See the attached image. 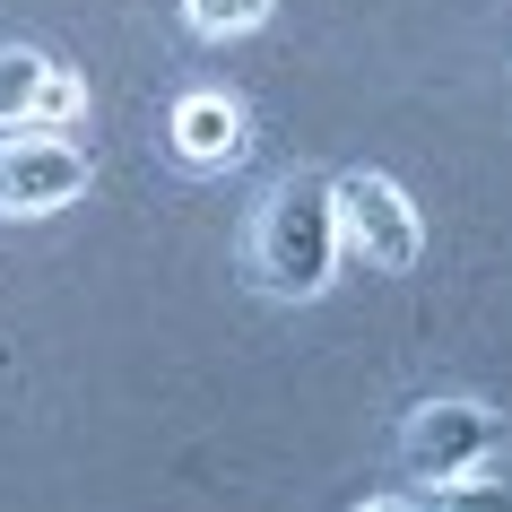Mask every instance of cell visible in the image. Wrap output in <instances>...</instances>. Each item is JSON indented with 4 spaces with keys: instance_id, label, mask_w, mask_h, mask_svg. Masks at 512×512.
Instances as JSON below:
<instances>
[{
    "instance_id": "6da1fadb",
    "label": "cell",
    "mask_w": 512,
    "mask_h": 512,
    "mask_svg": "<svg viewBox=\"0 0 512 512\" xmlns=\"http://www.w3.org/2000/svg\"><path fill=\"white\" fill-rule=\"evenodd\" d=\"M330 174H287V183L261 200L252 217V278L270 287V296H313L330 278Z\"/></svg>"
},
{
    "instance_id": "7a4b0ae2",
    "label": "cell",
    "mask_w": 512,
    "mask_h": 512,
    "mask_svg": "<svg viewBox=\"0 0 512 512\" xmlns=\"http://www.w3.org/2000/svg\"><path fill=\"white\" fill-rule=\"evenodd\" d=\"M330 235L365 270H408L426 226H417V209H408V191L391 174H330Z\"/></svg>"
},
{
    "instance_id": "3957f363",
    "label": "cell",
    "mask_w": 512,
    "mask_h": 512,
    "mask_svg": "<svg viewBox=\"0 0 512 512\" xmlns=\"http://www.w3.org/2000/svg\"><path fill=\"white\" fill-rule=\"evenodd\" d=\"M87 191V157L53 131H9L0 139V209L9 217H35V209H61Z\"/></svg>"
},
{
    "instance_id": "277c9868",
    "label": "cell",
    "mask_w": 512,
    "mask_h": 512,
    "mask_svg": "<svg viewBox=\"0 0 512 512\" xmlns=\"http://www.w3.org/2000/svg\"><path fill=\"white\" fill-rule=\"evenodd\" d=\"M495 417L486 408H469V400H443V408H417L400 426V452H408V469L417 478H434V486H452V478H469L486 452H495Z\"/></svg>"
},
{
    "instance_id": "5b68a950",
    "label": "cell",
    "mask_w": 512,
    "mask_h": 512,
    "mask_svg": "<svg viewBox=\"0 0 512 512\" xmlns=\"http://www.w3.org/2000/svg\"><path fill=\"white\" fill-rule=\"evenodd\" d=\"M79 113V79L44 53H0V131H61Z\"/></svg>"
},
{
    "instance_id": "8992f818",
    "label": "cell",
    "mask_w": 512,
    "mask_h": 512,
    "mask_svg": "<svg viewBox=\"0 0 512 512\" xmlns=\"http://www.w3.org/2000/svg\"><path fill=\"white\" fill-rule=\"evenodd\" d=\"M174 148H183L191 165H226L243 148V113L235 96H191L183 113H174Z\"/></svg>"
},
{
    "instance_id": "52a82bcc",
    "label": "cell",
    "mask_w": 512,
    "mask_h": 512,
    "mask_svg": "<svg viewBox=\"0 0 512 512\" xmlns=\"http://www.w3.org/2000/svg\"><path fill=\"white\" fill-rule=\"evenodd\" d=\"M183 18L200 35H243V27H261L270 18V0H183Z\"/></svg>"
}]
</instances>
